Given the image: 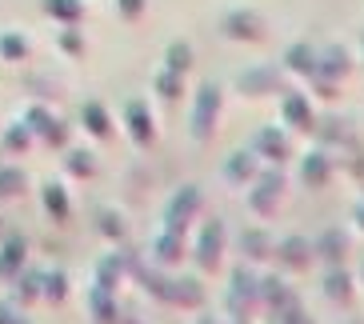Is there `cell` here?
I'll use <instances>...</instances> for the list:
<instances>
[{
	"label": "cell",
	"instance_id": "cell-28",
	"mask_svg": "<svg viewBox=\"0 0 364 324\" xmlns=\"http://www.w3.org/2000/svg\"><path fill=\"white\" fill-rule=\"evenodd\" d=\"M80 124H85L88 136H97V141H108L112 136V117H108V108L100 100H85L80 104Z\"/></svg>",
	"mask_w": 364,
	"mask_h": 324
},
{
	"label": "cell",
	"instance_id": "cell-3",
	"mask_svg": "<svg viewBox=\"0 0 364 324\" xmlns=\"http://www.w3.org/2000/svg\"><path fill=\"white\" fill-rule=\"evenodd\" d=\"M284 188H289V180H284V173H280V164H268V168H260L252 180H248V208L257 216H277L280 200H284Z\"/></svg>",
	"mask_w": 364,
	"mask_h": 324
},
{
	"label": "cell",
	"instance_id": "cell-40",
	"mask_svg": "<svg viewBox=\"0 0 364 324\" xmlns=\"http://www.w3.org/2000/svg\"><path fill=\"white\" fill-rule=\"evenodd\" d=\"M149 9V0H117V16L120 21H140Z\"/></svg>",
	"mask_w": 364,
	"mask_h": 324
},
{
	"label": "cell",
	"instance_id": "cell-1",
	"mask_svg": "<svg viewBox=\"0 0 364 324\" xmlns=\"http://www.w3.org/2000/svg\"><path fill=\"white\" fill-rule=\"evenodd\" d=\"M220 112H225V88L216 85V80H204L193 92V112H188V132H193L196 144H208L216 136Z\"/></svg>",
	"mask_w": 364,
	"mask_h": 324
},
{
	"label": "cell",
	"instance_id": "cell-14",
	"mask_svg": "<svg viewBox=\"0 0 364 324\" xmlns=\"http://www.w3.org/2000/svg\"><path fill=\"white\" fill-rule=\"evenodd\" d=\"M252 152L268 164H289L292 161V136L284 129H260L257 141H252Z\"/></svg>",
	"mask_w": 364,
	"mask_h": 324
},
{
	"label": "cell",
	"instance_id": "cell-27",
	"mask_svg": "<svg viewBox=\"0 0 364 324\" xmlns=\"http://www.w3.org/2000/svg\"><path fill=\"white\" fill-rule=\"evenodd\" d=\"M296 301V292L289 288V281L284 276H260V308H268V313H277V308H284V304Z\"/></svg>",
	"mask_w": 364,
	"mask_h": 324
},
{
	"label": "cell",
	"instance_id": "cell-34",
	"mask_svg": "<svg viewBox=\"0 0 364 324\" xmlns=\"http://www.w3.org/2000/svg\"><path fill=\"white\" fill-rule=\"evenodd\" d=\"M33 144H36V136H33V129L24 124V117L12 120L9 129H4V148H9V152H28Z\"/></svg>",
	"mask_w": 364,
	"mask_h": 324
},
{
	"label": "cell",
	"instance_id": "cell-8",
	"mask_svg": "<svg viewBox=\"0 0 364 324\" xmlns=\"http://www.w3.org/2000/svg\"><path fill=\"white\" fill-rule=\"evenodd\" d=\"M220 36L240 40V44H260L268 36V21L257 9H228L220 16Z\"/></svg>",
	"mask_w": 364,
	"mask_h": 324
},
{
	"label": "cell",
	"instance_id": "cell-19",
	"mask_svg": "<svg viewBox=\"0 0 364 324\" xmlns=\"http://www.w3.org/2000/svg\"><path fill=\"white\" fill-rule=\"evenodd\" d=\"M4 288H9V296H4V301H12L16 308H28V304L41 301V272H33L28 264H24V269L16 272Z\"/></svg>",
	"mask_w": 364,
	"mask_h": 324
},
{
	"label": "cell",
	"instance_id": "cell-20",
	"mask_svg": "<svg viewBox=\"0 0 364 324\" xmlns=\"http://www.w3.org/2000/svg\"><path fill=\"white\" fill-rule=\"evenodd\" d=\"M149 260L156 264V269H176V264L184 260V237L161 228V237L152 240V249H149Z\"/></svg>",
	"mask_w": 364,
	"mask_h": 324
},
{
	"label": "cell",
	"instance_id": "cell-35",
	"mask_svg": "<svg viewBox=\"0 0 364 324\" xmlns=\"http://www.w3.org/2000/svg\"><path fill=\"white\" fill-rule=\"evenodd\" d=\"M164 68H172V72H188L193 68V44L188 40H172L168 48H164Z\"/></svg>",
	"mask_w": 364,
	"mask_h": 324
},
{
	"label": "cell",
	"instance_id": "cell-5",
	"mask_svg": "<svg viewBox=\"0 0 364 324\" xmlns=\"http://www.w3.org/2000/svg\"><path fill=\"white\" fill-rule=\"evenodd\" d=\"M225 244H228V228L220 216L213 220H204L200 232H196V244H193V260L200 272H216L220 269V260H225Z\"/></svg>",
	"mask_w": 364,
	"mask_h": 324
},
{
	"label": "cell",
	"instance_id": "cell-39",
	"mask_svg": "<svg viewBox=\"0 0 364 324\" xmlns=\"http://www.w3.org/2000/svg\"><path fill=\"white\" fill-rule=\"evenodd\" d=\"M344 168H348V176L364 188V144L360 141H353L348 148H344Z\"/></svg>",
	"mask_w": 364,
	"mask_h": 324
},
{
	"label": "cell",
	"instance_id": "cell-29",
	"mask_svg": "<svg viewBox=\"0 0 364 324\" xmlns=\"http://www.w3.org/2000/svg\"><path fill=\"white\" fill-rule=\"evenodd\" d=\"M65 173L76 176V180H92L97 176V152L92 148H65Z\"/></svg>",
	"mask_w": 364,
	"mask_h": 324
},
{
	"label": "cell",
	"instance_id": "cell-48",
	"mask_svg": "<svg viewBox=\"0 0 364 324\" xmlns=\"http://www.w3.org/2000/svg\"><path fill=\"white\" fill-rule=\"evenodd\" d=\"M124 324H140V320H124Z\"/></svg>",
	"mask_w": 364,
	"mask_h": 324
},
{
	"label": "cell",
	"instance_id": "cell-26",
	"mask_svg": "<svg viewBox=\"0 0 364 324\" xmlns=\"http://www.w3.org/2000/svg\"><path fill=\"white\" fill-rule=\"evenodd\" d=\"M272 244H277V240L268 237L264 228H245V232H240V260H245V264L272 260Z\"/></svg>",
	"mask_w": 364,
	"mask_h": 324
},
{
	"label": "cell",
	"instance_id": "cell-46",
	"mask_svg": "<svg viewBox=\"0 0 364 324\" xmlns=\"http://www.w3.org/2000/svg\"><path fill=\"white\" fill-rule=\"evenodd\" d=\"M360 60H364V33H360Z\"/></svg>",
	"mask_w": 364,
	"mask_h": 324
},
{
	"label": "cell",
	"instance_id": "cell-45",
	"mask_svg": "<svg viewBox=\"0 0 364 324\" xmlns=\"http://www.w3.org/2000/svg\"><path fill=\"white\" fill-rule=\"evenodd\" d=\"M344 324H364V316H348V320H344Z\"/></svg>",
	"mask_w": 364,
	"mask_h": 324
},
{
	"label": "cell",
	"instance_id": "cell-32",
	"mask_svg": "<svg viewBox=\"0 0 364 324\" xmlns=\"http://www.w3.org/2000/svg\"><path fill=\"white\" fill-rule=\"evenodd\" d=\"M152 92L161 100H168V104H176L184 92V76L181 72H172V68H161V72L152 76Z\"/></svg>",
	"mask_w": 364,
	"mask_h": 324
},
{
	"label": "cell",
	"instance_id": "cell-11",
	"mask_svg": "<svg viewBox=\"0 0 364 324\" xmlns=\"http://www.w3.org/2000/svg\"><path fill=\"white\" fill-rule=\"evenodd\" d=\"M348 72H353V53L344 44H324V48H316V72L312 76L332 80V85H344Z\"/></svg>",
	"mask_w": 364,
	"mask_h": 324
},
{
	"label": "cell",
	"instance_id": "cell-43",
	"mask_svg": "<svg viewBox=\"0 0 364 324\" xmlns=\"http://www.w3.org/2000/svg\"><path fill=\"white\" fill-rule=\"evenodd\" d=\"M353 216H356V228H360V232H364V200H360V205H356V212H353Z\"/></svg>",
	"mask_w": 364,
	"mask_h": 324
},
{
	"label": "cell",
	"instance_id": "cell-7",
	"mask_svg": "<svg viewBox=\"0 0 364 324\" xmlns=\"http://www.w3.org/2000/svg\"><path fill=\"white\" fill-rule=\"evenodd\" d=\"M236 88L245 92V97L260 100V97H280V92H289V72L280 65H252L245 72L236 76Z\"/></svg>",
	"mask_w": 364,
	"mask_h": 324
},
{
	"label": "cell",
	"instance_id": "cell-41",
	"mask_svg": "<svg viewBox=\"0 0 364 324\" xmlns=\"http://www.w3.org/2000/svg\"><path fill=\"white\" fill-rule=\"evenodd\" d=\"M0 324H33L24 316V308H16L12 301H0Z\"/></svg>",
	"mask_w": 364,
	"mask_h": 324
},
{
	"label": "cell",
	"instance_id": "cell-30",
	"mask_svg": "<svg viewBox=\"0 0 364 324\" xmlns=\"http://www.w3.org/2000/svg\"><path fill=\"white\" fill-rule=\"evenodd\" d=\"M44 16H53L56 24H80L85 21V0H41Z\"/></svg>",
	"mask_w": 364,
	"mask_h": 324
},
{
	"label": "cell",
	"instance_id": "cell-38",
	"mask_svg": "<svg viewBox=\"0 0 364 324\" xmlns=\"http://www.w3.org/2000/svg\"><path fill=\"white\" fill-rule=\"evenodd\" d=\"M21 193H24V173L4 164L0 168V200H12V196H21Z\"/></svg>",
	"mask_w": 364,
	"mask_h": 324
},
{
	"label": "cell",
	"instance_id": "cell-22",
	"mask_svg": "<svg viewBox=\"0 0 364 324\" xmlns=\"http://www.w3.org/2000/svg\"><path fill=\"white\" fill-rule=\"evenodd\" d=\"M332 156H328V148H312L304 161H300V180L309 184V188H324V184L332 180Z\"/></svg>",
	"mask_w": 364,
	"mask_h": 324
},
{
	"label": "cell",
	"instance_id": "cell-4",
	"mask_svg": "<svg viewBox=\"0 0 364 324\" xmlns=\"http://www.w3.org/2000/svg\"><path fill=\"white\" fill-rule=\"evenodd\" d=\"M204 208V193L200 184H181L176 193L168 196V205H164V232H188L193 228V220L200 216Z\"/></svg>",
	"mask_w": 364,
	"mask_h": 324
},
{
	"label": "cell",
	"instance_id": "cell-6",
	"mask_svg": "<svg viewBox=\"0 0 364 324\" xmlns=\"http://www.w3.org/2000/svg\"><path fill=\"white\" fill-rule=\"evenodd\" d=\"M24 124L33 129L36 141L53 144V148H60V152L73 144V124H68V120H60L48 104H28V112H24Z\"/></svg>",
	"mask_w": 364,
	"mask_h": 324
},
{
	"label": "cell",
	"instance_id": "cell-49",
	"mask_svg": "<svg viewBox=\"0 0 364 324\" xmlns=\"http://www.w3.org/2000/svg\"><path fill=\"white\" fill-rule=\"evenodd\" d=\"M309 324H312V320H309Z\"/></svg>",
	"mask_w": 364,
	"mask_h": 324
},
{
	"label": "cell",
	"instance_id": "cell-2",
	"mask_svg": "<svg viewBox=\"0 0 364 324\" xmlns=\"http://www.w3.org/2000/svg\"><path fill=\"white\" fill-rule=\"evenodd\" d=\"M225 308L232 320H240V316H252L260 313V276L252 272V264H236L232 276H228V288H225Z\"/></svg>",
	"mask_w": 364,
	"mask_h": 324
},
{
	"label": "cell",
	"instance_id": "cell-16",
	"mask_svg": "<svg viewBox=\"0 0 364 324\" xmlns=\"http://www.w3.org/2000/svg\"><path fill=\"white\" fill-rule=\"evenodd\" d=\"M312 244H316V260H324V264H344V256L353 252V237L344 228H324Z\"/></svg>",
	"mask_w": 364,
	"mask_h": 324
},
{
	"label": "cell",
	"instance_id": "cell-21",
	"mask_svg": "<svg viewBox=\"0 0 364 324\" xmlns=\"http://www.w3.org/2000/svg\"><path fill=\"white\" fill-rule=\"evenodd\" d=\"M88 313H92V324H124L129 316L120 313L117 304V292H105V288H88Z\"/></svg>",
	"mask_w": 364,
	"mask_h": 324
},
{
	"label": "cell",
	"instance_id": "cell-17",
	"mask_svg": "<svg viewBox=\"0 0 364 324\" xmlns=\"http://www.w3.org/2000/svg\"><path fill=\"white\" fill-rule=\"evenodd\" d=\"M324 296L332 304H341V308H353L356 281H353V272H344V264H328V272H324Z\"/></svg>",
	"mask_w": 364,
	"mask_h": 324
},
{
	"label": "cell",
	"instance_id": "cell-10",
	"mask_svg": "<svg viewBox=\"0 0 364 324\" xmlns=\"http://www.w3.org/2000/svg\"><path fill=\"white\" fill-rule=\"evenodd\" d=\"M124 129H129V136H132L136 148H149V144L156 141V117H152L149 100L132 97L129 104H124Z\"/></svg>",
	"mask_w": 364,
	"mask_h": 324
},
{
	"label": "cell",
	"instance_id": "cell-44",
	"mask_svg": "<svg viewBox=\"0 0 364 324\" xmlns=\"http://www.w3.org/2000/svg\"><path fill=\"white\" fill-rule=\"evenodd\" d=\"M196 324H220V320H216L213 313H204V316H196Z\"/></svg>",
	"mask_w": 364,
	"mask_h": 324
},
{
	"label": "cell",
	"instance_id": "cell-24",
	"mask_svg": "<svg viewBox=\"0 0 364 324\" xmlns=\"http://www.w3.org/2000/svg\"><path fill=\"white\" fill-rule=\"evenodd\" d=\"M280 68H284V72H292V76H304V80H309V76L316 72V48H312L309 40L289 44V48H284V56H280Z\"/></svg>",
	"mask_w": 364,
	"mask_h": 324
},
{
	"label": "cell",
	"instance_id": "cell-47",
	"mask_svg": "<svg viewBox=\"0 0 364 324\" xmlns=\"http://www.w3.org/2000/svg\"><path fill=\"white\" fill-rule=\"evenodd\" d=\"M360 284H364V260H360Z\"/></svg>",
	"mask_w": 364,
	"mask_h": 324
},
{
	"label": "cell",
	"instance_id": "cell-42",
	"mask_svg": "<svg viewBox=\"0 0 364 324\" xmlns=\"http://www.w3.org/2000/svg\"><path fill=\"white\" fill-rule=\"evenodd\" d=\"M309 80L316 88V97H324V100H336V92H341V85H332V80H321V76H309Z\"/></svg>",
	"mask_w": 364,
	"mask_h": 324
},
{
	"label": "cell",
	"instance_id": "cell-13",
	"mask_svg": "<svg viewBox=\"0 0 364 324\" xmlns=\"http://www.w3.org/2000/svg\"><path fill=\"white\" fill-rule=\"evenodd\" d=\"M280 120H284L292 132H312L316 112H312V104H309V92H296V88L280 92Z\"/></svg>",
	"mask_w": 364,
	"mask_h": 324
},
{
	"label": "cell",
	"instance_id": "cell-23",
	"mask_svg": "<svg viewBox=\"0 0 364 324\" xmlns=\"http://www.w3.org/2000/svg\"><path fill=\"white\" fill-rule=\"evenodd\" d=\"M41 205H44V212L53 216L56 225H68V216H73V200H68V188L60 180H44L41 184Z\"/></svg>",
	"mask_w": 364,
	"mask_h": 324
},
{
	"label": "cell",
	"instance_id": "cell-25",
	"mask_svg": "<svg viewBox=\"0 0 364 324\" xmlns=\"http://www.w3.org/2000/svg\"><path fill=\"white\" fill-rule=\"evenodd\" d=\"M24 264H28V240H24V237H9L4 244H0V284H9Z\"/></svg>",
	"mask_w": 364,
	"mask_h": 324
},
{
	"label": "cell",
	"instance_id": "cell-12",
	"mask_svg": "<svg viewBox=\"0 0 364 324\" xmlns=\"http://www.w3.org/2000/svg\"><path fill=\"white\" fill-rule=\"evenodd\" d=\"M312 136L321 141V148H341V152L356 141L353 120H348V117H336V112H328V117H316V124H312Z\"/></svg>",
	"mask_w": 364,
	"mask_h": 324
},
{
	"label": "cell",
	"instance_id": "cell-31",
	"mask_svg": "<svg viewBox=\"0 0 364 324\" xmlns=\"http://www.w3.org/2000/svg\"><path fill=\"white\" fill-rule=\"evenodd\" d=\"M28 53H33V44H28L24 33H16V28H4L0 33V60L16 65V60H28Z\"/></svg>",
	"mask_w": 364,
	"mask_h": 324
},
{
	"label": "cell",
	"instance_id": "cell-18",
	"mask_svg": "<svg viewBox=\"0 0 364 324\" xmlns=\"http://www.w3.org/2000/svg\"><path fill=\"white\" fill-rule=\"evenodd\" d=\"M257 173H260V156L252 148H236L225 156V180L236 184V188H245Z\"/></svg>",
	"mask_w": 364,
	"mask_h": 324
},
{
	"label": "cell",
	"instance_id": "cell-37",
	"mask_svg": "<svg viewBox=\"0 0 364 324\" xmlns=\"http://www.w3.org/2000/svg\"><path fill=\"white\" fill-rule=\"evenodd\" d=\"M100 232H105L112 244H124V240H129V225H124V216L112 212V208H100Z\"/></svg>",
	"mask_w": 364,
	"mask_h": 324
},
{
	"label": "cell",
	"instance_id": "cell-36",
	"mask_svg": "<svg viewBox=\"0 0 364 324\" xmlns=\"http://www.w3.org/2000/svg\"><path fill=\"white\" fill-rule=\"evenodd\" d=\"M56 44H60V53H65V56H85L88 53V40H85V33H80L76 24H60Z\"/></svg>",
	"mask_w": 364,
	"mask_h": 324
},
{
	"label": "cell",
	"instance_id": "cell-15",
	"mask_svg": "<svg viewBox=\"0 0 364 324\" xmlns=\"http://www.w3.org/2000/svg\"><path fill=\"white\" fill-rule=\"evenodd\" d=\"M164 304H172V308H204V284L196 276H168Z\"/></svg>",
	"mask_w": 364,
	"mask_h": 324
},
{
	"label": "cell",
	"instance_id": "cell-33",
	"mask_svg": "<svg viewBox=\"0 0 364 324\" xmlns=\"http://www.w3.org/2000/svg\"><path fill=\"white\" fill-rule=\"evenodd\" d=\"M65 296H68V272H65V269L41 272V301L65 304Z\"/></svg>",
	"mask_w": 364,
	"mask_h": 324
},
{
	"label": "cell",
	"instance_id": "cell-9",
	"mask_svg": "<svg viewBox=\"0 0 364 324\" xmlns=\"http://www.w3.org/2000/svg\"><path fill=\"white\" fill-rule=\"evenodd\" d=\"M272 260H277L284 272H309L312 264H316V244H312L309 237L292 232V237L272 244Z\"/></svg>",
	"mask_w": 364,
	"mask_h": 324
}]
</instances>
